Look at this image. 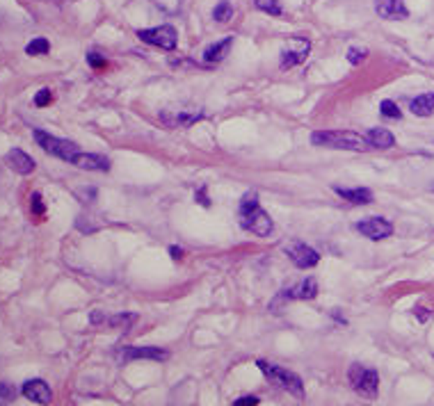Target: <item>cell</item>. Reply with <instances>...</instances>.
I'll use <instances>...</instances> for the list:
<instances>
[{
  "label": "cell",
  "mask_w": 434,
  "mask_h": 406,
  "mask_svg": "<svg viewBox=\"0 0 434 406\" xmlns=\"http://www.w3.org/2000/svg\"><path fill=\"white\" fill-rule=\"evenodd\" d=\"M311 144L322 148H338V151H368L370 148L366 135L352 130H318L311 135Z\"/></svg>",
  "instance_id": "6da1fadb"
},
{
  "label": "cell",
  "mask_w": 434,
  "mask_h": 406,
  "mask_svg": "<svg viewBox=\"0 0 434 406\" xmlns=\"http://www.w3.org/2000/svg\"><path fill=\"white\" fill-rule=\"evenodd\" d=\"M256 365H258V370L267 377V381H272L274 386H279L286 390V393L295 395L297 400H302L304 397V384H302V379H299V374L281 368V365L267 363V361H263V358L256 361Z\"/></svg>",
  "instance_id": "7a4b0ae2"
},
{
  "label": "cell",
  "mask_w": 434,
  "mask_h": 406,
  "mask_svg": "<svg viewBox=\"0 0 434 406\" xmlns=\"http://www.w3.org/2000/svg\"><path fill=\"white\" fill-rule=\"evenodd\" d=\"M347 381L354 388V393H359L366 400H375L377 397V390H380V374H377V370L354 363L347 370Z\"/></svg>",
  "instance_id": "3957f363"
},
{
  "label": "cell",
  "mask_w": 434,
  "mask_h": 406,
  "mask_svg": "<svg viewBox=\"0 0 434 406\" xmlns=\"http://www.w3.org/2000/svg\"><path fill=\"white\" fill-rule=\"evenodd\" d=\"M35 142L42 146L49 155H55V158H60L65 162H74L76 155L81 153V148H78L76 142L49 135V132H44V130H35Z\"/></svg>",
  "instance_id": "277c9868"
},
{
  "label": "cell",
  "mask_w": 434,
  "mask_h": 406,
  "mask_svg": "<svg viewBox=\"0 0 434 406\" xmlns=\"http://www.w3.org/2000/svg\"><path fill=\"white\" fill-rule=\"evenodd\" d=\"M137 37L144 44L158 46L162 51H174L178 44V33L174 26H158V28H149V30H140Z\"/></svg>",
  "instance_id": "5b68a950"
},
{
  "label": "cell",
  "mask_w": 434,
  "mask_h": 406,
  "mask_svg": "<svg viewBox=\"0 0 434 406\" xmlns=\"http://www.w3.org/2000/svg\"><path fill=\"white\" fill-rule=\"evenodd\" d=\"M311 53V42L304 37H293L290 42L281 48V69H293L299 67Z\"/></svg>",
  "instance_id": "8992f818"
},
{
  "label": "cell",
  "mask_w": 434,
  "mask_h": 406,
  "mask_svg": "<svg viewBox=\"0 0 434 406\" xmlns=\"http://www.w3.org/2000/svg\"><path fill=\"white\" fill-rule=\"evenodd\" d=\"M240 226L242 229H247L249 233H254V236H258V238H267L274 229L270 215H267L263 208H256V210H251V213L240 215Z\"/></svg>",
  "instance_id": "52a82bcc"
},
{
  "label": "cell",
  "mask_w": 434,
  "mask_h": 406,
  "mask_svg": "<svg viewBox=\"0 0 434 406\" xmlns=\"http://www.w3.org/2000/svg\"><path fill=\"white\" fill-rule=\"evenodd\" d=\"M357 231H359L364 238H368V240L380 242V240L391 238L393 224H391L389 220H384V217H368V220H361V222L357 224Z\"/></svg>",
  "instance_id": "ba28073f"
},
{
  "label": "cell",
  "mask_w": 434,
  "mask_h": 406,
  "mask_svg": "<svg viewBox=\"0 0 434 406\" xmlns=\"http://www.w3.org/2000/svg\"><path fill=\"white\" fill-rule=\"evenodd\" d=\"M286 251L290 256V261H293L299 270H311L313 265L320 263V254L311 249L309 245H304V242H293V245L286 247Z\"/></svg>",
  "instance_id": "9c48e42d"
},
{
  "label": "cell",
  "mask_w": 434,
  "mask_h": 406,
  "mask_svg": "<svg viewBox=\"0 0 434 406\" xmlns=\"http://www.w3.org/2000/svg\"><path fill=\"white\" fill-rule=\"evenodd\" d=\"M21 395L39 406H49L53 402V390L44 379H28L21 388Z\"/></svg>",
  "instance_id": "30bf717a"
},
{
  "label": "cell",
  "mask_w": 434,
  "mask_h": 406,
  "mask_svg": "<svg viewBox=\"0 0 434 406\" xmlns=\"http://www.w3.org/2000/svg\"><path fill=\"white\" fill-rule=\"evenodd\" d=\"M318 294V283H315V279H304V281H299L297 285L293 288H286L281 294H279V299H274V303H281L283 299H299V301H306V299H313V297ZM272 303V306H274Z\"/></svg>",
  "instance_id": "8fae6325"
},
{
  "label": "cell",
  "mask_w": 434,
  "mask_h": 406,
  "mask_svg": "<svg viewBox=\"0 0 434 406\" xmlns=\"http://www.w3.org/2000/svg\"><path fill=\"white\" fill-rule=\"evenodd\" d=\"M167 361V351L160 347H124L119 351V361Z\"/></svg>",
  "instance_id": "7c38bea8"
},
{
  "label": "cell",
  "mask_w": 434,
  "mask_h": 406,
  "mask_svg": "<svg viewBox=\"0 0 434 406\" xmlns=\"http://www.w3.org/2000/svg\"><path fill=\"white\" fill-rule=\"evenodd\" d=\"M199 119H203V112L201 110H169V112H160V121L167 123L169 128H185V126H192Z\"/></svg>",
  "instance_id": "4fadbf2b"
},
{
  "label": "cell",
  "mask_w": 434,
  "mask_h": 406,
  "mask_svg": "<svg viewBox=\"0 0 434 406\" xmlns=\"http://www.w3.org/2000/svg\"><path fill=\"white\" fill-rule=\"evenodd\" d=\"M375 12L386 21H405L409 17L405 0H375Z\"/></svg>",
  "instance_id": "5bb4252c"
},
{
  "label": "cell",
  "mask_w": 434,
  "mask_h": 406,
  "mask_svg": "<svg viewBox=\"0 0 434 406\" xmlns=\"http://www.w3.org/2000/svg\"><path fill=\"white\" fill-rule=\"evenodd\" d=\"M5 165L10 167L12 171H17L21 176H28L35 171V160L30 158L26 151H21V148H12V151H7L5 155Z\"/></svg>",
  "instance_id": "9a60e30c"
},
{
  "label": "cell",
  "mask_w": 434,
  "mask_h": 406,
  "mask_svg": "<svg viewBox=\"0 0 434 406\" xmlns=\"http://www.w3.org/2000/svg\"><path fill=\"white\" fill-rule=\"evenodd\" d=\"M71 165L78 169H85V171H110V160L106 158V155H99V153H83L81 151Z\"/></svg>",
  "instance_id": "2e32d148"
},
{
  "label": "cell",
  "mask_w": 434,
  "mask_h": 406,
  "mask_svg": "<svg viewBox=\"0 0 434 406\" xmlns=\"http://www.w3.org/2000/svg\"><path fill=\"white\" fill-rule=\"evenodd\" d=\"M366 139L370 148H391L396 146V137H393V132L389 128H370L366 132Z\"/></svg>",
  "instance_id": "e0dca14e"
},
{
  "label": "cell",
  "mask_w": 434,
  "mask_h": 406,
  "mask_svg": "<svg viewBox=\"0 0 434 406\" xmlns=\"http://www.w3.org/2000/svg\"><path fill=\"white\" fill-rule=\"evenodd\" d=\"M231 46H233V37L219 39V42L210 44L208 48L203 51V60L206 62H222L228 55V51H231Z\"/></svg>",
  "instance_id": "ac0fdd59"
},
{
  "label": "cell",
  "mask_w": 434,
  "mask_h": 406,
  "mask_svg": "<svg viewBox=\"0 0 434 406\" xmlns=\"http://www.w3.org/2000/svg\"><path fill=\"white\" fill-rule=\"evenodd\" d=\"M338 197H343L345 201L357 203V206H366V203L373 201V192L368 187H357V190H345V187H336L334 190Z\"/></svg>",
  "instance_id": "d6986e66"
},
{
  "label": "cell",
  "mask_w": 434,
  "mask_h": 406,
  "mask_svg": "<svg viewBox=\"0 0 434 406\" xmlns=\"http://www.w3.org/2000/svg\"><path fill=\"white\" fill-rule=\"evenodd\" d=\"M409 107H412V112L416 116H432V112H434V94L432 91L421 94V96H416L412 100V105Z\"/></svg>",
  "instance_id": "ffe728a7"
},
{
  "label": "cell",
  "mask_w": 434,
  "mask_h": 406,
  "mask_svg": "<svg viewBox=\"0 0 434 406\" xmlns=\"http://www.w3.org/2000/svg\"><path fill=\"white\" fill-rule=\"evenodd\" d=\"M49 51H51V44H49V39H44V37H37L26 46V53L28 55H33V58L49 55Z\"/></svg>",
  "instance_id": "44dd1931"
},
{
  "label": "cell",
  "mask_w": 434,
  "mask_h": 406,
  "mask_svg": "<svg viewBox=\"0 0 434 406\" xmlns=\"http://www.w3.org/2000/svg\"><path fill=\"white\" fill-rule=\"evenodd\" d=\"M212 19L219 21V23H226L233 19V7L231 3H226V0H222L219 5H215V10H212Z\"/></svg>",
  "instance_id": "7402d4cb"
},
{
  "label": "cell",
  "mask_w": 434,
  "mask_h": 406,
  "mask_svg": "<svg viewBox=\"0 0 434 406\" xmlns=\"http://www.w3.org/2000/svg\"><path fill=\"white\" fill-rule=\"evenodd\" d=\"M254 5H256V10L270 14V17H279V14L283 12L279 0H254Z\"/></svg>",
  "instance_id": "603a6c76"
},
{
  "label": "cell",
  "mask_w": 434,
  "mask_h": 406,
  "mask_svg": "<svg viewBox=\"0 0 434 406\" xmlns=\"http://www.w3.org/2000/svg\"><path fill=\"white\" fill-rule=\"evenodd\" d=\"M135 315H131V313H119V315H112V317H110L108 319V322L110 324H112V326H119V329H131V326H133V322H135Z\"/></svg>",
  "instance_id": "cb8c5ba5"
},
{
  "label": "cell",
  "mask_w": 434,
  "mask_h": 406,
  "mask_svg": "<svg viewBox=\"0 0 434 406\" xmlns=\"http://www.w3.org/2000/svg\"><path fill=\"white\" fill-rule=\"evenodd\" d=\"M380 112H382L384 116H389V119H400V116H402L400 107H398L396 103H393V100H389V98L382 100V103H380Z\"/></svg>",
  "instance_id": "d4e9b609"
},
{
  "label": "cell",
  "mask_w": 434,
  "mask_h": 406,
  "mask_svg": "<svg viewBox=\"0 0 434 406\" xmlns=\"http://www.w3.org/2000/svg\"><path fill=\"white\" fill-rule=\"evenodd\" d=\"M366 58H368V51L366 48H359V46H352L350 51H347V62H350V64H361V62H366Z\"/></svg>",
  "instance_id": "484cf974"
},
{
  "label": "cell",
  "mask_w": 434,
  "mask_h": 406,
  "mask_svg": "<svg viewBox=\"0 0 434 406\" xmlns=\"http://www.w3.org/2000/svg\"><path fill=\"white\" fill-rule=\"evenodd\" d=\"M30 206H33V213H35L37 217H42V215L46 213L44 199H42V194H39V192H35L33 197H30Z\"/></svg>",
  "instance_id": "4316f807"
},
{
  "label": "cell",
  "mask_w": 434,
  "mask_h": 406,
  "mask_svg": "<svg viewBox=\"0 0 434 406\" xmlns=\"http://www.w3.org/2000/svg\"><path fill=\"white\" fill-rule=\"evenodd\" d=\"M51 100H53V94H51V89H39L37 91V96H35V105L37 107H46V105H51Z\"/></svg>",
  "instance_id": "83f0119b"
},
{
  "label": "cell",
  "mask_w": 434,
  "mask_h": 406,
  "mask_svg": "<svg viewBox=\"0 0 434 406\" xmlns=\"http://www.w3.org/2000/svg\"><path fill=\"white\" fill-rule=\"evenodd\" d=\"M87 64H90L92 69H106L108 67V62H106V58H101L99 53H87Z\"/></svg>",
  "instance_id": "f1b7e54d"
},
{
  "label": "cell",
  "mask_w": 434,
  "mask_h": 406,
  "mask_svg": "<svg viewBox=\"0 0 434 406\" xmlns=\"http://www.w3.org/2000/svg\"><path fill=\"white\" fill-rule=\"evenodd\" d=\"M0 397H3L5 402H12L14 397H17V390H14V386L7 384V381H0Z\"/></svg>",
  "instance_id": "f546056e"
},
{
  "label": "cell",
  "mask_w": 434,
  "mask_h": 406,
  "mask_svg": "<svg viewBox=\"0 0 434 406\" xmlns=\"http://www.w3.org/2000/svg\"><path fill=\"white\" fill-rule=\"evenodd\" d=\"M258 397H254V395H247V397H240V400H235L233 402V406H258Z\"/></svg>",
  "instance_id": "4dcf8cb0"
},
{
  "label": "cell",
  "mask_w": 434,
  "mask_h": 406,
  "mask_svg": "<svg viewBox=\"0 0 434 406\" xmlns=\"http://www.w3.org/2000/svg\"><path fill=\"white\" fill-rule=\"evenodd\" d=\"M197 203H201V206H210V199H208V194L206 190H197Z\"/></svg>",
  "instance_id": "1f68e13d"
},
{
  "label": "cell",
  "mask_w": 434,
  "mask_h": 406,
  "mask_svg": "<svg viewBox=\"0 0 434 406\" xmlns=\"http://www.w3.org/2000/svg\"><path fill=\"white\" fill-rule=\"evenodd\" d=\"M103 319H106V317H103V313H101V310H94V313L90 315V322H92V324H101V322H103Z\"/></svg>",
  "instance_id": "d6a6232c"
},
{
  "label": "cell",
  "mask_w": 434,
  "mask_h": 406,
  "mask_svg": "<svg viewBox=\"0 0 434 406\" xmlns=\"http://www.w3.org/2000/svg\"><path fill=\"white\" fill-rule=\"evenodd\" d=\"M169 254H172V258H174V261H181V258H183V249H181V247H169Z\"/></svg>",
  "instance_id": "836d02e7"
},
{
  "label": "cell",
  "mask_w": 434,
  "mask_h": 406,
  "mask_svg": "<svg viewBox=\"0 0 434 406\" xmlns=\"http://www.w3.org/2000/svg\"><path fill=\"white\" fill-rule=\"evenodd\" d=\"M416 317H418V319H421V322H425V319H428V317H430V313H428V308H421V306H418V308H416Z\"/></svg>",
  "instance_id": "e575fe53"
},
{
  "label": "cell",
  "mask_w": 434,
  "mask_h": 406,
  "mask_svg": "<svg viewBox=\"0 0 434 406\" xmlns=\"http://www.w3.org/2000/svg\"><path fill=\"white\" fill-rule=\"evenodd\" d=\"M7 404H10V402H5L3 397H0V406H7Z\"/></svg>",
  "instance_id": "d590c367"
}]
</instances>
